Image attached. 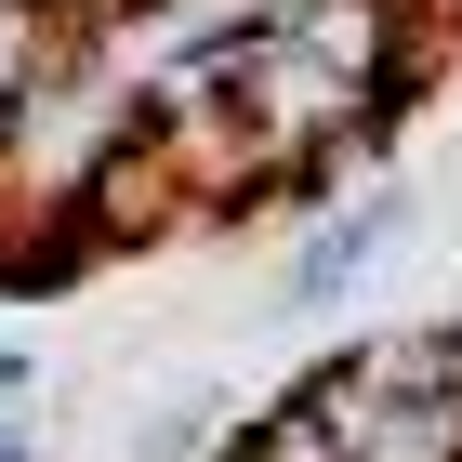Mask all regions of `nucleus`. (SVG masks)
<instances>
[{
	"mask_svg": "<svg viewBox=\"0 0 462 462\" xmlns=\"http://www.w3.org/2000/svg\"><path fill=\"white\" fill-rule=\"evenodd\" d=\"M278 40L304 53V67H330L344 93H370V119H410L423 106V79H436V0H291L278 14Z\"/></svg>",
	"mask_w": 462,
	"mask_h": 462,
	"instance_id": "f257e3e1",
	"label": "nucleus"
},
{
	"mask_svg": "<svg viewBox=\"0 0 462 462\" xmlns=\"http://www.w3.org/2000/svg\"><path fill=\"white\" fill-rule=\"evenodd\" d=\"M396 238H410V185H383V172H370L356 199H330V212L304 225V251H291V304H304V318L356 304V278H370Z\"/></svg>",
	"mask_w": 462,
	"mask_h": 462,
	"instance_id": "f03ea898",
	"label": "nucleus"
},
{
	"mask_svg": "<svg viewBox=\"0 0 462 462\" xmlns=\"http://www.w3.org/2000/svg\"><path fill=\"white\" fill-rule=\"evenodd\" d=\"M238 436H251V423L225 410L212 383H199V396H159V410H133V436H119V449H133V462H225Z\"/></svg>",
	"mask_w": 462,
	"mask_h": 462,
	"instance_id": "7ed1b4c3",
	"label": "nucleus"
},
{
	"mask_svg": "<svg viewBox=\"0 0 462 462\" xmlns=\"http://www.w3.org/2000/svg\"><path fill=\"white\" fill-rule=\"evenodd\" d=\"M67 53H79V27H67V14H40V0H0V133L40 106V79L67 67Z\"/></svg>",
	"mask_w": 462,
	"mask_h": 462,
	"instance_id": "20e7f679",
	"label": "nucleus"
},
{
	"mask_svg": "<svg viewBox=\"0 0 462 462\" xmlns=\"http://www.w3.org/2000/svg\"><path fill=\"white\" fill-rule=\"evenodd\" d=\"M27 383H40V356L14 344V330H0V410H14V396H27Z\"/></svg>",
	"mask_w": 462,
	"mask_h": 462,
	"instance_id": "39448f33",
	"label": "nucleus"
},
{
	"mask_svg": "<svg viewBox=\"0 0 462 462\" xmlns=\"http://www.w3.org/2000/svg\"><path fill=\"white\" fill-rule=\"evenodd\" d=\"M0 462H40V423H27V410H0Z\"/></svg>",
	"mask_w": 462,
	"mask_h": 462,
	"instance_id": "423d86ee",
	"label": "nucleus"
}]
</instances>
